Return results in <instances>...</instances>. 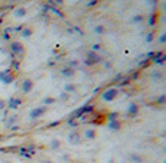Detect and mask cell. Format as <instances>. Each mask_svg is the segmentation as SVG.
Returning <instances> with one entry per match:
<instances>
[{
  "mask_svg": "<svg viewBox=\"0 0 166 163\" xmlns=\"http://www.w3.org/2000/svg\"><path fill=\"white\" fill-rule=\"evenodd\" d=\"M15 80V75L12 74L9 69H4V71H0V82L3 84H10Z\"/></svg>",
  "mask_w": 166,
  "mask_h": 163,
  "instance_id": "cell-1",
  "label": "cell"
},
{
  "mask_svg": "<svg viewBox=\"0 0 166 163\" xmlns=\"http://www.w3.org/2000/svg\"><path fill=\"white\" fill-rule=\"evenodd\" d=\"M46 111V107H36V108H33V110L29 113V117L32 118V120H36V118L42 117V114Z\"/></svg>",
  "mask_w": 166,
  "mask_h": 163,
  "instance_id": "cell-2",
  "label": "cell"
},
{
  "mask_svg": "<svg viewBox=\"0 0 166 163\" xmlns=\"http://www.w3.org/2000/svg\"><path fill=\"white\" fill-rule=\"evenodd\" d=\"M10 51L13 55H19L23 52V45L20 42H12L10 43Z\"/></svg>",
  "mask_w": 166,
  "mask_h": 163,
  "instance_id": "cell-3",
  "label": "cell"
},
{
  "mask_svg": "<svg viewBox=\"0 0 166 163\" xmlns=\"http://www.w3.org/2000/svg\"><path fill=\"white\" fill-rule=\"evenodd\" d=\"M32 88H33V81L32 80H25L22 82V91L25 92V94H29V92L32 91Z\"/></svg>",
  "mask_w": 166,
  "mask_h": 163,
  "instance_id": "cell-4",
  "label": "cell"
},
{
  "mask_svg": "<svg viewBox=\"0 0 166 163\" xmlns=\"http://www.w3.org/2000/svg\"><path fill=\"white\" fill-rule=\"evenodd\" d=\"M20 104H22V101H20L19 98H16V97H12V98L8 101V106L10 107V108H18Z\"/></svg>",
  "mask_w": 166,
  "mask_h": 163,
  "instance_id": "cell-5",
  "label": "cell"
},
{
  "mask_svg": "<svg viewBox=\"0 0 166 163\" xmlns=\"http://www.w3.org/2000/svg\"><path fill=\"white\" fill-rule=\"evenodd\" d=\"M13 15H15L16 17H25V16H26V9H25V7L16 9V10L13 12Z\"/></svg>",
  "mask_w": 166,
  "mask_h": 163,
  "instance_id": "cell-6",
  "label": "cell"
},
{
  "mask_svg": "<svg viewBox=\"0 0 166 163\" xmlns=\"http://www.w3.org/2000/svg\"><path fill=\"white\" fill-rule=\"evenodd\" d=\"M30 35H32V29H29V27H25L22 31V36L23 38H29Z\"/></svg>",
  "mask_w": 166,
  "mask_h": 163,
  "instance_id": "cell-7",
  "label": "cell"
},
{
  "mask_svg": "<svg viewBox=\"0 0 166 163\" xmlns=\"http://www.w3.org/2000/svg\"><path fill=\"white\" fill-rule=\"evenodd\" d=\"M4 107H6V102H4V101H3V100L0 98V110H3Z\"/></svg>",
  "mask_w": 166,
  "mask_h": 163,
  "instance_id": "cell-8",
  "label": "cell"
},
{
  "mask_svg": "<svg viewBox=\"0 0 166 163\" xmlns=\"http://www.w3.org/2000/svg\"><path fill=\"white\" fill-rule=\"evenodd\" d=\"M58 146H59V141H58V140H55V141H52V147H53V149H57V147H58Z\"/></svg>",
  "mask_w": 166,
  "mask_h": 163,
  "instance_id": "cell-9",
  "label": "cell"
},
{
  "mask_svg": "<svg viewBox=\"0 0 166 163\" xmlns=\"http://www.w3.org/2000/svg\"><path fill=\"white\" fill-rule=\"evenodd\" d=\"M132 159H133V160H136V162H137V163H142V159H140L139 156H133Z\"/></svg>",
  "mask_w": 166,
  "mask_h": 163,
  "instance_id": "cell-10",
  "label": "cell"
},
{
  "mask_svg": "<svg viewBox=\"0 0 166 163\" xmlns=\"http://www.w3.org/2000/svg\"><path fill=\"white\" fill-rule=\"evenodd\" d=\"M87 137H90V139H93V137H94V131H90V133H87Z\"/></svg>",
  "mask_w": 166,
  "mask_h": 163,
  "instance_id": "cell-11",
  "label": "cell"
},
{
  "mask_svg": "<svg viewBox=\"0 0 166 163\" xmlns=\"http://www.w3.org/2000/svg\"><path fill=\"white\" fill-rule=\"evenodd\" d=\"M51 102H53L52 98H46V100H45V104H51Z\"/></svg>",
  "mask_w": 166,
  "mask_h": 163,
  "instance_id": "cell-12",
  "label": "cell"
},
{
  "mask_svg": "<svg viewBox=\"0 0 166 163\" xmlns=\"http://www.w3.org/2000/svg\"><path fill=\"white\" fill-rule=\"evenodd\" d=\"M42 163H52L51 160H45V162H42Z\"/></svg>",
  "mask_w": 166,
  "mask_h": 163,
  "instance_id": "cell-13",
  "label": "cell"
}]
</instances>
